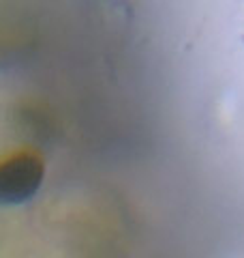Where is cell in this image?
<instances>
[{
    "instance_id": "obj_1",
    "label": "cell",
    "mask_w": 244,
    "mask_h": 258,
    "mask_svg": "<svg viewBox=\"0 0 244 258\" xmlns=\"http://www.w3.org/2000/svg\"><path fill=\"white\" fill-rule=\"evenodd\" d=\"M45 181V164L35 153H15L0 161V207L32 200Z\"/></svg>"
}]
</instances>
